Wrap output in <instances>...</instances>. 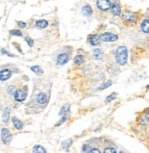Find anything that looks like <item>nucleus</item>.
I'll use <instances>...</instances> for the list:
<instances>
[{
    "label": "nucleus",
    "mask_w": 149,
    "mask_h": 153,
    "mask_svg": "<svg viewBox=\"0 0 149 153\" xmlns=\"http://www.w3.org/2000/svg\"><path fill=\"white\" fill-rule=\"evenodd\" d=\"M69 109H70V106L69 104H65L62 106L60 111V115L62 116V118L58 122L56 126H60V124H62L67 119L69 113Z\"/></svg>",
    "instance_id": "3"
},
{
    "label": "nucleus",
    "mask_w": 149,
    "mask_h": 153,
    "mask_svg": "<svg viewBox=\"0 0 149 153\" xmlns=\"http://www.w3.org/2000/svg\"><path fill=\"white\" fill-rule=\"evenodd\" d=\"M11 71L10 70H3L0 72V80L1 81H6L11 77Z\"/></svg>",
    "instance_id": "7"
},
{
    "label": "nucleus",
    "mask_w": 149,
    "mask_h": 153,
    "mask_svg": "<svg viewBox=\"0 0 149 153\" xmlns=\"http://www.w3.org/2000/svg\"><path fill=\"white\" fill-rule=\"evenodd\" d=\"M18 25H19V27H20L21 28H25V27H26V24L25 23V22H22V21H19V22H18Z\"/></svg>",
    "instance_id": "29"
},
{
    "label": "nucleus",
    "mask_w": 149,
    "mask_h": 153,
    "mask_svg": "<svg viewBox=\"0 0 149 153\" xmlns=\"http://www.w3.org/2000/svg\"><path fill=\"white\" fill-rule=\"evenodd\" d=\"M13 124H14V126L18 130L21 129L23 127L22 122L21 120H19L16 118L13 119Z\"/></svg>",
    "instance_id": "18"
},
{
    "label": "nucleus",
    "mask_w": 149,
    "mask_h": 153,
    "mask_svg": "<svg viewBox=\"0 0 149 153\" xmlns=\"http://www.w3.org/2000/svg\"><path fill=\"white\" fill-rule=\"evenodd\" d=\"M7 92L10 95H15V94L17 92L16 88L14 86H10L7 89Z\"/></svg>",
    "instance_id": "23"
},
{
    "label": "nucleus",
    "mask_w": 149,
    "mask_h": 153,
    "mask_svg": "<svg viewBox=\"0 0 149 153\" xmlns=\"http://www.w3.org/2000/svg\"><path fill=\"white\" fill-rule=\"evenodd\" d=\"M69 60L68 56L65 54H61L57 57V62L60 65H64Z\"/></svg>",
    "instance_id": "9"
},
{
    "label": "nucleus",
    "mask_w": 149,
    "mask_h": 153,
    "mask_svg": "<svg viewBox=\"0 0 149 153\" xmlns=\"http://www.w3.org/2000/svg\"><path fill=\"white\" fill-rule=\"evenodd\" d=\"M47 95L45 93H43V92L40 93L37 96V101L40 104L46 103L47 101Z\"/></svg>",
    "instance_id": "13"
},
{
    "label": "nucleus",
    "mask_w": 149,
    "mask_h": 153,
    "mask_svg": "<svg viewBox=\"0 0 149 153\" xmlns=\"http://www.w3.org/2000/svg\"><path fill=\"white\" fill-rule=\"evenodd\" d=\"M49 25V23L46 20H39L36 22V26L38 28L44 29L46 28Z\"/></svg>",
    "instance_id": "16"
},
{
    "label": "nucleus",
    "mask_w": 149,
    "mask_h": 153,
    "mask_svg": "<svg viewBox=\"0 0 149 153\" xmlns=\"http://www.w3.org/2000/svg\"><path fill=\"white\" fill-rule=\"evenodd\" d=\"M146 118L148 122H149V110L147 111V112L146 114Z\"/></svg>",
    "instance_id": "31"
},
{
    "label": "nucleus",
    "mask_w": 149,
    "mask_h": 153,
    "mask_svg": "<svg viewBox=\"0 0 149 153\" xmlns=\"http://www.w3.org/2000/svg\"><path fill=\"white\" fill-rule=\"evenodd\" d=\"M141 31L144 34H149V20H144L141 24Z\"/></svg>",
    "instance_id": "10"
},
{
    "label": "nucleus",
    "mask_w": 149,
    "mask_h": 153,
    "mask_svg": "<svg viewBox=\"0 0 149 153\" xmlns=\"http://www.w3.org/2000/svg\"><path fill=\"white\" fill-rule=\"evenodd\" d=\"M82 12L83 15L85 16H89L93 13V10L90 6H85L82 9Z\"/></svg>",
    "instance_id": "12"
},
{
    "label": "nucleus",
    "mask_w": 149,
    "mask_h": 153,
    "mask_svg": "<svg viewBox=\"0 0 149 153\" xmlns=\"http://www.w3.org/2000/svg\"><path fill=\"white\" fill-rule=\"evenodd\" d=\"M90 153H101V151L98 150V149H97V148H94V149H92Z\"/></svg>",
    "instance_id": "30"
},
{
    "label": "nucleus",
    "mask_w": 149,
    "mask_h": 153,
    "mask_svg": "<svg viewBox=\"0 0 149 153\" xmlns=\"http://www.w3.org/2000/svg\"><path fill=\"white\" fill-rule=\"evenodd\" d=\"M103 153H116V150L114 148L108 147L104 150Z\"/></svg>",
    "instance_id": "26"
},
{
    "label": "nucleus",
    "mask_w": 149,
    "mask_h": 153,
    "mask_svg": "<svg viewBox=\"0 0 149 153\" xmlns=\"http://www.w3.org/2000/svg\"><path fill=\"white\" fill-rule=\"evenodd\" d=\"M31 70L37 74H42L43 73V69L39 66H33L31 67Z\"/></svg>",
    "instance_id": "21"
},
{
    "label": "nucleus",
    "mask_w": 149,
    "mask_h": 153,
    "mask_svg": "<svg viewBox=\"0 0 149 153\" xmlns=\"http://www.w3.org/2000/svg\"><path fill=\"white\" fill-rule=\"evenodd\" d=\"M128 51L126 47L124 46H119L116 52L115 59L118 64L121 66L125 65L128 61Z\"/></svg>",
    "instance_id": "1"
},
{
    "label": "nucleus",
    "mask_w": 149,
    "mask_h": 153,
    "mask_svg": "<svg viewBox=\"0 0 149 153\" xmlns=\"http://www.w3.org/2000/svg\"><path fill=\"white\" fill-rule=\"evenodd\" d=\"M103 52L101 49H97L94 52V57L96 59H98V60L101 59L103 57Z\"/></svg>",
    "instance_id": "19"
},
{
    "label": "nucleus",
    "mask_w": 149,
    "mask_h": 153,
    "mask_svg": "<svg viewBox=\"0 0 149 153\" xmlns=\"http://www.w3.org/2000/svg\"><path fill=\"white\" fill-rule=\"evenodd\" d=\"M111 11L114 15L118 16L121 14V10L118 4L114 3L111 7Z\"/></svg>",
    "instance_id": "11"
},
{
    "label": "nucleus",
    "mask_w": 149,
    "mask_h": 153,
    "mask_svg": "<svg viewBox=\"0 0 149 153\" xmlns=\"http://www.w3.org/2000/svg\"><path fill=\"white\" fill-rule=\"evenodd\" d=\"M14 97L16 101L18 102H22L24 101L26 97V94L25 92L21 90H18L17 91L16 93L14 95Z\"/></svg>",
    "instance_id": "8"
},
{
    "label": "nucleus",
    "mask_w": 149,
    "mask_h": 153,
    "mask_svg": "<svg viewBox=\"0 0 149 153\" xmlns=\"http://www.w3.org/2000/svg\"><path fill=\"white\" fill-rule=\"evenodd\" d=\"M147 87V88H148V87H149V85H148Z\"/></svg>",
    "instance_id": "32"
},
{
    "label": "nucleus",
    "mask_w": 149,
    "mask_h": 153,
    "mask_svg": "<svg viewBox=\"0 0 149 153\" xmlns=\"http://www.w3.org/2000/svg\"><path fill=\"white\" fill-rule=\"evenodd\" d=\"M10 34L14 36H21L22 35V32L19 31V30H17V29H14V30H11L10 31Z\"/></svg>",
    "instance_id": "24"
},
{
    "label": "nucleus",
    "mask_w": 149,
    "mask_h": 153,
    "mask_svg": "<svg viewBox=\"0 0 149 153\" xmlns=\"http://www.w3.org/2000/svg\"><path fill=\"white\" fill-rule=\"evenodd\" d=\"M101 39L107 42H115L118 39V37L116 35L112 33L105 32L100 35Z\"/></svg>",
    "instance_id": "4"
},
{
    "label": "nucleus",
    "mask_w": 149,
    "mask_h": 153,
    "mask_svg": "<svg viewBox=\"0 0 149 153\" xmlns=\"http://www.w3.org/2000/svg\"><path fill=\"white\" fill-rule=\"evenodd\" d=\"M73 61H74V63H75L76 64H80L83 62L84 57L82 55H78L74 58Z\"/></svg>",
    "instance_id": "20"
},
{
    "label": "nucleus",
    "mask_w": 149,
    "mask_h": 153,
    "mask_svg": "<svg viewBox=\"0 0 149 153\" xmlns=\"http://www.w3.org/2000/svg\"><path fill=\"white\" fill-rule=\"evenodd\" d=\"M33 153H46L43 147L40 145H36L33 147Z\"/></svg>",
    "instance_id": "17"
},
{
    "label": "nucleus",
    "mask_w": 149,
    "mask_h": 153,
    "mask_svg": "<svg viewBox=\"0 0 149 153\" xmlns=\"http://www.w3.org/2000/svg\"><path fill=\"white\" fill-rule=\"evenodd\" d=\"M72 143V139H68V140L64 141L62 144L63 148L65 149H68L69 147L71 145Z\"/></svg>",
    "instance_id": "22"
},
{
    "label": "nucleus",
    "mask_w": 149,
    "mask_h": 153,
    "mask_svg": "<svg viewBox=\"0 0 149 153\" xmlns=\"http://www.w3.org/2000/svg\"><path fill=\"white\" fill-rule=\"evenodd\" d=\"M1 138L6 144H10L12 140V134L7 129H3L1 130Z\"/></svg>",
    "instance_id": "5"
},
{
    "label": "nucleus",
    "mask_w": 149,
    "mask_h": 153,
    "mask_svg": "<svg viewBox=\"0 0 149 153\" xmlns=\"http://www.w3.org/2000/svg\"><path fill=\"white\" fill-rule=\"evenodd\" d=\"M111 84H112V82H111V81H109V82H106L105 84H104L103 85H102V86L100 88V89H104L109 87Z\"/></svg>",
    "instance_id": "27"
},
{
    "label": "nucleus",
    "mask_w": 149,
    "mask_h": 153,
    "mask_svg": "<svg viewBox=\"0 0 149 153\" xmlns=\"http://www.w3.org/2000/svg\"><path fill=\"white\" fill-rule=\"evenodd\" d=\"M100 36L98 35H93L90 39V42L91 45L96 46L100 42Z\"/></svg>",
    "instance_id": "14"
},
{
    "label": "nucleus",
    "mask_w": 149,
    "mask_h": 153,
    "mask_svg": "<svg viewBox=\"0 0 149 153\" xmlns=\"http://www.w3.org/2000/svg\"><path fill=\"white\" fill-rule=\"evenodd\" d=\"M122 18L125 22L128 24H131L136 22L137 17L136 14L130 11H125L122 15Z\"/></svg>",
    "instance_id": "2"
},
{
    "label": "nucleus",
    "mask_w": 149,
    "mask_h": 153,
    "mask_svg": "<svg viewBox=\"0 0 149 153\" xmlns=\"http://www.w3.org/2000/svg\"><path fill=\"white\" fill-rule=\"evenodd\" d=\"M25 40H26V41L27 42V43H28V45H29L30 46H32L33 45L34 42H33V41L32 39H30V38H25Z\"/></svg>",
    "instance_id": "28"
},
{
    "label": "nucleus",
    "mask_w": 149,
    "mask_h": 153,
    "mask_svg": "<svg viewBox=\"0 0 149 153\" xmlns=\"http://www.w3.org/2000/svg\"><path fill=\"white\" fill-rule=\"evenodd\" d=\"M115 98H116V94L115 93H112V94H111L110 95H109L105 101L107 102H109L111 101H112L113 99H114Z\"/></svg>",
    "instance_id": "25"
},
{
    "label": "nucleus",
    "mask_w": 149,
    "mask_h": 153,
    "mask_svg": "<svg viewBox=\"0 0 149 153\" xmlns=\"http://www.w3.org/2000/svg\"><path fill=\"white\" fill-rule=\"evenodd\" d=\"M97 6L102 11H107L111 7L109 0H97Z\"/></svg>",
    "instance_id": "6"
},
{
    "label": "nucleus",
    "mask_w": 149,
    "mask_h": 153,
    "mask_svg": "<svg viewBox=\"0 0 149 153\" xmlns=\"http://www.w3.org/2000/svg\"><path fill=\"white\" fill-rule=\"evenodd\" d=\"M10 109L7 107L6 109H4V110L3 112V120L4 122L7 123L10 118Z\"/></svg>",
    "instance_id": "15"
}]
</instances>
